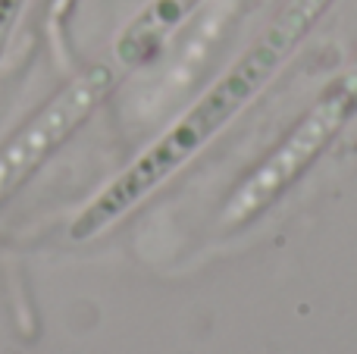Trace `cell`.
I'll return each mask as SVG.
<instances>
[{"instance_id":"cell-1","label":"cell","mask_w":357,"mask_h":354,"mask_svg":"<svg viewBox=\"0 0 357 354\" xmlns=\"http://www.w3.org/2000/svg\"><path fill=\"white\" fill-rule=\"evenodd\" d=\"M75 119H79L75 107L66 104V100H60V104L50 107L19 141H13V148H6L3 157H0V194H3L22 173H29V169L41 160L44 151H50L63 135H66L69 123H75Z\"/></svg>"},{"instance_id":"cell-2","label":"cell","mask_w":357,"mask_h":354,"mask_svg":"<svg viewBox=\"0 0 357 354\" xmlns=\"http://www.w3.org/2000/svg\"><path fill=\"white\" fill-rule=\"evenodd\" d=\"M25 0H0V56H3V47L10 41L13 29H16V19L22 13Z\"/></svg>"}]
</instances>
